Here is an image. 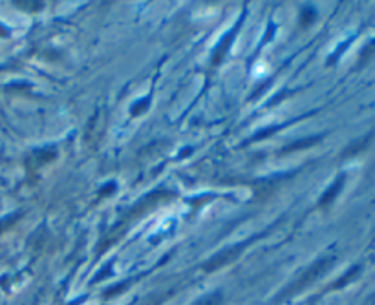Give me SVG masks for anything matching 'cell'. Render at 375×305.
Segmentation results:
<instances>
[{
    "label": "cell",
    "instance_id": "obj_1",
    "mask_svg": "<svg viewBox=\"0 0 375 305\" xmlns=\"http://www.w3.org/2000/svg\"><path fill=\"white\" fill-rule=\"evenodd\" d=\"M342 183H344V176H340V177L337 179V181H335V183L331 185L330 190H328V192H326V194L322 196V201H320V203H322V205H328L331 199H333V198H335V196L338 194V190L342 188Z\"/></svg>",
    "mask_w": 375,
    "mask_h": 305
},
{
    "label": "cell",
    "instance_id": "obj_2",
    "mask_svg": "<svg viewBox=\"0 0 375 305\" xmlns=\"http://www.w3.org/2000/svg\"><path fill=\"white\" fill-rule=\"evenodd\" d=\"M368 141H370V136H368V137H364V139H360V141H357V145H352L350 148H348L346 155H348V153H353V152H359L360 148H364V146L368 145Z\"/></svg>",
    "mask_w": 375,
    "mask_h": 305
},
{
    "label": "cell",
    "instance_id": "obj_3",
    "mask_svg": "<svg viewBox=\"0 0 375 305\" xmlns=\"http://www.w3.org/2000/svg\"><path fill=\"white\" fill-rule=\"evenodd\" d=\"M374 53H375V40H372V42H370V44L364 48V51H362V61L370 59V57H372Z\"/></svg>",
    "mask_w": 375,
    "mask_h": 305
}]
</instances>
